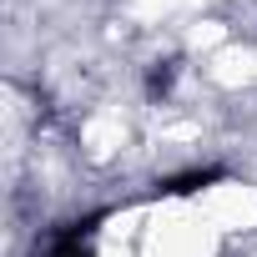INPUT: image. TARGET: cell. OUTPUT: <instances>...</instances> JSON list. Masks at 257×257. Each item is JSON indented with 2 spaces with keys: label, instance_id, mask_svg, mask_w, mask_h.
<instances>
[{
  "label": "cell",
  "instance_id": "cell-2",
  "mask_svg": "<svg viewBox=\"0 0 257 257\" xmlns=\"http://www.w3.org/2000/svg\"><path fill=\"white\" fill-rule=\"evenodd\" d=\"M147 86H152V96H162V91L172 86V66H157V71L147 76Z\"/></svg>",
  "mask_w": 257,
  "mask_h": 257
},
{
  "label": "cell",
  "instance_id": "cell-1",
  "mask_svg": "<svg viewBox=\"0 0 257 257\" xmlns=\"http://www.w3.org/2000/svg\"><path fill=\"white\" fill-rule=\"evenodd\" d=\"M207 182H217V172H187V177H172L167 192H197V187H207Z\"/></svg>",
  "mask_w": 257,
  "mask_h": 257
}]
</instances>
